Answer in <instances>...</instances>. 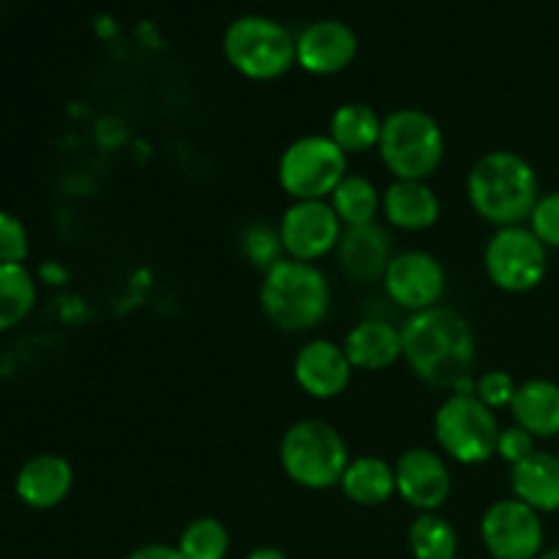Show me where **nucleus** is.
<instances>
[{
    "label": "nucleus",
    "instance_id": "f257e3e1",
    "mask_svg": "<svg viewBox=\"0 0 559 559\" xmlns=\"http://www.w3.org/2000/svg\"><path fill=\"white\" fill-rule=\"evenodd\" d=\"M402 358L420 382L437 391L473 393L475 333L459 311L435 309L409 314L402 325Z\"/></svg>",
    "mask_w": 559,
    "mask_h": 559
},
{
    "label": "nucleus",
    "instance_id": "f03ea898",
    "mask_svg": "<svg viewBox=\"0 0 559 559\" xmlns=\"http://www.w3.org/2000/svg\"><path fill=\"white\" fill-rule=\"evenodd\" d=\"M467 200L473 211L497 229L516 227L530 222V213L538 205V173L513 151L484 153L467 175Z\"/></svg>",
    "mask_w": 559,
    "mask_h": 559
},
{
    "label": "nucleus",
    "instance_id": "7ed1b4c3",
    "mask_svg": "<svg viewBox=\"0 0 559 559\" xmlns=\"http://www.w3.org/2000/svg\"><path fill=\"white\" fill-rule=\"evenodd\" d=\"M260 306L273 328L282 333H309L331 309V284L314 262L284 257L262 273Z\"/></svg>",
    "mask_w": 559,
    "mask_h": 559
},
{
    "label": "nucleus",
    "instance_id": "20e7f679",
    "mask_svg": "<svg viewBox=\"0 0 559 559\" xmlns=\"http://www.w3.org/2000/svg\"><path fill=\"white\" fill-rule=\"evenodd\" d=\"M278 462L293 484L322 491L342 484V475L349 464V448L336 426L309 418L284 431Z\"/></svg>",
    "mask_w": 559,
    "mask_h": 559
},
{
    "label": "nucleus",
    "instance_id": "39448f33",
    "mask_svg": "<svg viewBox=\"0 0 559 559\" xmlns=\"http://www.w3.org/2000/svg\"><path fill=\"white\" fill-rule=\"evenodd\" d=\"M377 151L396 180H429L445 158V134L435 115L404 107L382 118Z\"/></svg>",
    "mask_w": 559,
    "mask_h": 559
},
{
    "label": "nucleus",
    "instance_id": "423d86ee",
    "mask_svg": "<svg viewBox=\"0 0 559 559\" xmlns=\"http://www.w3.org/2000/svg\"><path fill=\"white\" fill-rule=\"evenodd\" d=\"M227 63L246 80L271 82L287 74L295 58V38L282 22L271 16H240L224 33Z\"/></svg>",
    "mask_w": 559,
    "mask_h": 559
},
{
    "label": "nucleus",
    "instance_id": "0eeeda50",
    "mask_svg": "<svg viewBox=\"0 0 559 559\" xmlns=\"http://www.w3.org/2000/svg\"><path fill=\"white\" fill-rule=\"evenodd\" d=\"M500 420L495 409L480 404L475 393H451L435 413V440L456 464L473 467L497 456Z\"/></svg>",
    "mask_w": 559,
    "mask_h": 559
},
{
    "label": "nucleus",
    "instance_id": "6e6552de",
    "mask_svg": "<svg viewBox=\"0 0 559 559\" xmlns=\"http://www.w3.org/2000/svg\"><path fill=\"white\" fill-rule=\"evenodd\" d=\"M347 153L328 134H306L289 142L278 158V183L293 202L331 200L347 178Z\"/></svg>",
    "mask_w": 559,
    "mask_h": 559
},
{
    "label": "nucleus",
    "instance_id": "1a4fd4ad",
    "mask_svg": "<svg viewBox=\"0 0 559 559\" xmlns=\"http://www.w3.org/2000/svg\"><path fill=\"white\" fill-rule=\"evenodd\" d=\"M484 267L489 282L502 293H530L549 271V249L524 224L500 227L484 251Z\"/></svg>",
    "mask_w": 559,
    "mask_h": 559
},
{
    "label": "nucleus",
    "instance_id": "9d476101",
    "mask_svg": "<svg viewBox=\"0 0 559 559\" xmlns=\"http://www.w3.org/2000/svg\"><path fill=\"white\" fill-rule=\"evenodd\" d=\"M480 540L495 559H538L544 555V522L538 511L508 497L484 511Z\"/></svg>",
    "mask_w": 559,
    "mask_h": 559
},
{
    "label": "nucleus",
    "instance_id": "9b49d317",
    "mask_svg": "<svg viewBox=\"0 0 559 559\" xmlns=\"http://www.w3.org/2000/svg\"><path fill=\"white\" fill-rule=\"evenodd\" d=\"M278 233L289 260L317 262L336 251L344 224L328 200H300L284 211Z\"/></svg>",
    "mask_w": 559,
    "mask_h": 559
},
{
    "label": "nucleus",
    "instance_id": "f8f14e48",
    "mask_svg": "<svg viewBox=\"0 0 559 559\" xmlns=\"http://www.w3.org/2000/svg\"><path fill=\"white\" fill-rule=\"evenodd\" d=\"M382 284H385L388 298L399 309L418 314V311L440 306L448 287V276L445 267H442V262L435 254L413 249L393 254L391 265H388L385 276H382Z\"/></svg>",
    "mask_w": 559,
    "mask_h": 559
},
{
    "label": "nucleus",
    "instance_id": "ddd939ff",
    "mask_svg": "<svg viewBox=\"0 0 559 559\" xmlns=\"http://www.w3.org/2000/svg\"><path fill=\"white\" fill-rule=\"evenodd\" d=\"M396 495L418 513H437L453 491V475L445 459L431 448H409L393 464Z\"/></svg>",
    "mask_w": 559,
    "mask_h": 559
},
{
    "label": "nucleus",
    "instance_id": "4468645a",
    "mask_svg": "<svg viewBox=\"0 0 559 559\" xmlns=\"http://www.w3.org/2000/svg\"><path fill=\"white\" fill-rule=\"evenodd\" d=\"M353 364L342 344L331 338H314L304 344L293 360V377L300 391L320 402L338 399L353 382Z\"/></svg>",
    "mask_w": 559,
    "mask_h": 559
},
{
    "label": "nucleus",
    "instance_id": "2eb2a0df",
    "mask_svg": "<svg viewBox=\"0 0 559 559\" xmlns=\"http://www.w3.org/2000/svg\"><path fill=\"white\" fill-rule=\"evenodd\" d=\"M358 55V36L338 20L311 22L295 38V58L304 71L314 76H331L347 69Z\"/></svg>",
    "mask_w": 559,
    "mask_h": 559
},
{
    "label": "nucleus",
    "instance_id": "dca6fc26",
    "mask_svg": "<svg viewBox=\"0 0 559 559\" xmlns=\"http://www.w3.org/2000/svg\"><path fill=\"white\" fill-rule=\"evenodd\" d=\"M336 260L342 273H347L353 282H377L385 276L393 260L391 235L377 222L364 227H344L336 246Z\"/></svg>",
    "mask_w": 559,
    "mask_h": 559
},
{
    "label": "nucleus",
    "instance_id": "f3484780",
    "mask_svg": "<svg viewBox=\"0 0 559 559\" xmlns=\"http://www.w3.org/2000/svg\"><path fill=\"white\" fill-rule=\"evenodd\" d=\"M71 486H74V469L58 453H38L27 459L14 480L16 497L36 511L58 508L71 495Z\"/></svg>",
    "mask_w": 559,
    "mask_h": 559
},
{
    "label": "nucleus",
    "instance_id": "a211bd4d",
    "mask_svg": "<svg viewBox=\"0 0 559 559\" xmlns=\"http://www.w3.org/2000/svg\"><path fill=\"white\" fill-rule=\"evenodd\" d=\"M440 197L429 180H396L382 191V216L402 233H424L440 222Z\"/></svg>",
    "mask_w": 559,
    "mask_h": 559
},
{
    "label": "nucleus",
    "instance_id": "6ab92c4d",
    "mask_svg": "<svg viewBox=\"0 0 559 559\" xmlns=\"http://www.w3.org/2000/svg\"><path fill=\"white\" fill-rule=\"evenodd\" d=\"M344 353L355 371H382L402 360V328L385 320H364L344 336Z\"/></svg>",
    "mask_w": 559,
    "mask_h": 559
},
{
    "label": "nucleus",
    "instance_id": "aec40b11",
    "mask_svg": "<svg viewBox=\"0 0 559 559\" xmlns=\"http://www.w3.org/2000/svg\"><path fill=\"white\" fill-rule=\"evenodd\" d=\"M511 491L516 500L538 513L559 511V456L549 451H535L524 462L511 467Z\"/></svg>",
    "mask_w": 559,
    "mask_h": 559
},
{
    "label": "nucleus",
    "instance_id": "412c9836",
    "mask_svg": "<svg viewBox=\"0 0 559 559\" xmlns=\"http://www.w3.org/2000/svg\"><path fill=\"white\" fill-rule=\"evenodd\" d=\"M513 424L522 426L535 440L559 437V385L551 380L522 382L511 404Z\"/></svg>",
    "mask_w": 559,
    "mask_h": 559
},
{
    "label": "nucleus",
    "instance_id": "4be33fe9",
    "mask_svg": "<svg viewBox=\"0 0 559 559\" xmlns=\"http://www.w3.org/2000/svg\"><path fill=\"white\" fill-rule=\"evenodd\" d=\"M338 486L355 506L377 508L396 495V473L393 464L382 456H355L349 459Z\"/></svg>",
    "mask_w": 559,
    "mask_h": 559
},
{
    "label": "nucleus",
    "instance_id": "5701e85b",
    "mask_svg": "<svg viewBox=\"0 0 559 559\" xmlns=\"http://www.w3.org/2000/svg\"><path fill=\"white\" fill-rule=\"evenodd\" d=\"M328 136L342 147L347 156L355 153H366L371 147L380 145L382 134V118L364 102H347L336 107L331 115V126H328Z\"/></svg>",
    "mask_w": 559,
    "mask_h": 559
},
{
    "label": "nucleus",
    "instance_id": "b1692460",
    "mask_svg": "<svg viewBox=\"0 0 559 559\" xmlns=\"http://www.w3.org/2000/svg\"><path fill=\"white\" fill-rule=\"evenodd\" d=\"M328 202L344 227L374 224L377 213H382V191L364 175H347Z\"/></svg>",
    "mask_w": 559,
    "mask_h": 559
},
{
    "label": "nucleus",
    "instance_id": "393cba45",
    "mask_svg": "<svg viewBox=\"0 0 559 559\" xmlns=\"http://www.w3.org/2000/svg\"><path fill=\"white\" fill-rule=\"evenodd\" d=\"M36 295V278L25 265H0V333L31 317Z\"/></svg>",
    "mask_w": 559,
    "mask_h": 559
},
{
    "label": "nucleus",
    "instance_id": "a878e982",
    "mask_svg": "<svg viewBox=\"0 0 559 559\" xmlns=\"http://www.w3.org/2000/svg\"><path fill=\"white\" fill-rule=\"evenodd\" d=\"M409 551L415 559H453L459 557L456 527L440 513H418L409 524Z\"/></svg>",
    "mask_w": 559,
    "mask_h": 559
},
{
    "label": "nucleus",
    "instance_id": "bb28decb",
    "mask_svg": "<svg viewBox=\"0 0 559 559\" xmlns=\"http://www.w3.org/2000/svg\"><path fill=\"white\" fill-rule=\"evenodd\" d=\"M180 555L186 559H227L229 533L218 519L202 516L186 524L178 540Z\"/></svg>",
    "mask_w": 559,
    "mask_h": 559
},
{
    "label": "nucleus",
    "instance_id": "cd10ccee",
    "mask_svg": "<svg viewBox=\"0 0 559 559\" xmlns=\"http://www.w3.org/2000/svg\"><path fill=\"white\" fill-rule=\"evenodd\" d=\"M240 251L249 260V265H254L257 271H271L276 262H282L284 257V243L278 227L267 222H254L240 233Z\"/></svg>",
    "mask_w": 559,
    "mask_h": 559
},
{
    "label": "nucleus",
    "instance_id": "c85d7f7f",
    "mask_svg": "<svg viewBox=\"0 0 559 559\" xmlns=\"http://www.w3.org/2000/svg\"><path fill=\"white\" fill-rule=\"evenodd\" d=\"M516 388L519 382L513 380L508 371H484V374L475 380V399H478L480 404H486L489 409H511L513 404V396H516Z\"/></svg>",
    "mask_w": 559,
    "mask_h": 559
},
{
    "label": "nucleus",
    "instance_id": "c756f323",
    "mask_svg": "<svg viewBox=\"0 0 559 559\" xmlns=\"http://www.w3.org/2000/svg\"><path fill=\"white\" fill-rule=\"evenodd\" d=\"M31 254L27 229L14 213L0 211V265H25Z\"/></svg>",
    "mask_w": 559,
    "mask_h": 559
},
{
    "label": "nucleus",
    "instance_id": "7c9ffc66",
    "mask_svg": "<svg viewBox=\"0 0 559 559\" xmlns=\"http://www.w3.org/2000/svg\"><path fill=\"white\" fill-rule=\"evenodd\" d=\"M527 227L538 235L546 249H559V191L540 194L538 205L530 213Z\"/></svg>",
    "mask_w": 559,
    "mask_h": 559
},
{
    "label": "nucleus",
    "instance_id": "2f4dec72",
    "mask_svg": "<svg viewBox=\"0 0 559 559\" xmlns=\"http://www.w3.org/2000/svg\"><path fill=\"white\" fill-rule=\"evenodd\" d=\"M538 451V445H535V437L530 435V431H524L522 426H506V429L500 431V442H497V456L502 459V462H508L513 467V464L524 462L527 456H533V453Z\"/></svg>",
    "mask_w": 559,
    "mask_h": 559
},
{
    "label": "nucleus",
    "instance_id": "473e14b6",
    "mask_svg": "<svg viewBox=\"0 0 559 559\" xmlns=\"http://www.w3.org/2000/svg\"><path fill=\"white\" fill-rule=\"evenodd\" d=\"M126 559H186L180 555L178 546H169V544H145L140 549L131 551Z\"/></svg>",
    "mask_w": 559,
    "mask_h": 559
},
{
    "label": "nucleus",
    "instance_id": "72a5a7b5",
    "mask_svg": "<svg viewBox=\"0 0 559 559\" xmlns=\"http://www.w3.org/2000/svg\"><path fill=\"white\" fill-rule=\"evenodd\" d=\"M246 559H287L282 549H273V546H260V549L251 551Z\"/></svg>",
    "mask_w": 559,
    "mask_h": 559
},
{
    "label": "nucleus",
    "instance_id": "f704fd0d",
    "mask_svg": "<svg viewBox=\"0 0 559 559\" xmlns=\"http://www.w3.org/2000/svg\"><path fill=\"white\" fill-rule=\"evenodd\" d=\"M538 559H559V546H557V549H549V551H544V555H540Z\"/></svg>",
    "mask_w": 559,
    "mask_h": 559
},
{
    "label": "nucleus",
    "instance_id": "c9c22d12",
    "mask_svg": "<svg viewBox=\"0 0 559 559\" xmlns=\"http://www.w3.org/2000/svg\"><path fill=\"white\" fill-rule=\"evenodd\" d=\"M453 559H462V557H453Z\"/></svg>",
    "mask_w": 559,
    "mask_h": 559
}]
</instances>
